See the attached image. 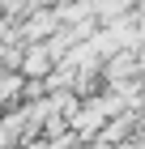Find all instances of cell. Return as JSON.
<instances>
[{
    "label": "cell",
    "mask_w": 145,
    "mask_h": 149,
    "mask_svg": "<svg viewBox=\"0 0 145 149\" xmlns=\"http://www.w3.org/2000/svg\"><path fill=\"white\" fill-rule=\"evenodd\" d=\"M107 119H111V115L102 111V102L98 98H81V107L77 111H73V119H68V124H73V132H77V136H98L102 128H107Z\"/></svg>",
    "instance_id": "cell-1"
},
{
    "label": "cell",
    "mask_w": 145,
    "mask_h": 149,
    "mask_svg": "<svg viewBox=\"0 0 145 149\" xmlns=\"http://www.w3.org/2000/svg\"><path fill=\"white\" fill-rule=\"evenodd\" d=\"M60 26H64V22H60L56 9H30L22 17V38H26V43H47Z\"/></svg>",
    "instance_id": "cell-2"
},
{
    "label": "cell",
    "mask_w": 145,
    "mask_h": 149,
    "mask_svg": "<svg viewBox=\"0 0 145 149\" xmlns=\"http://www.w3.org/2000/svg\"><path fill=\"white\" fill-rule=\"evenodd\" d=\"M51 68H56V56L47 51V43H26V56H22L26 77H47Z\"/></svg>",
    "instance_id": "cell-3"
},
{
    "label": "cell",
    "mask_w": 145,
    "mask_h": 149,
    "mask_svg": "<svg viewBox=\"0 0 145 149\" xmlns=\"http://www.w3.org/2000/svg\"><path fill=\"white\" fill-rule=\"evenodd\" d=\"M128 13H137V0H94V17H98L102 26L120 22V17H128Z\"/></svg>",
    "instance_id": "cell-4"
},
{
    "label": "cell",
    "mask_w": 145,
    "mask_h": 149,
    "mask_svg": "<svg viewBox=\"0 0 145 149\" xmlns=\"http://www.w3.org/2000/svg\"><path fill=\"white\" fill-rule=\"evenodd\" d=\"M85 149H120V145H111V141H102V136H90Z\"/></svg>",
    "instance_id": "cell-5"
},
{
    "label": "cell",
    "mask_w": 145,
    "mask_h": 149,
    "mask_svg": "<svg viewBox=\"0 0 145 149\" xmlns=\"http://www.w3.org/2000/svg\"><path fill=\"white\" fill-rule=\"evenodd\" d=\"M4 111H9V107H4V102H0V119H4Z\"/></svg>",
    "instance_id": "cell-6"
}]
</instances>
